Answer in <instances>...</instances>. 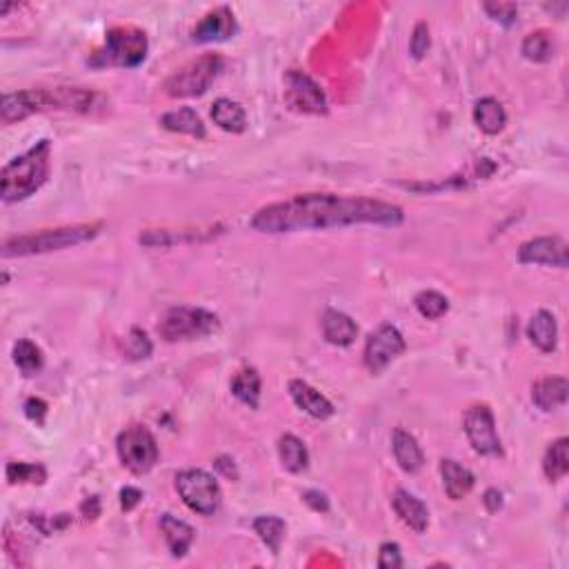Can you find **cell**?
<instances>
[{"label":"cell","instance_id":"13","mask_svg":"<svg viewBox=\"0 0 569 569\" xmlns=\"http://www.w3.org/2000/svg\"><path fill=\"white\" fill-rule=\"evenodd\" d=\"M519 261L529 262V265H552L558 270H565L569 262L567 243L558 236L534 238L520 245Z\"/></svg>","mask_w":569,"mask_h":569},{"label":"cell","instance_id":"7","mask_svg":"<svg viewBox=\"0 0 569 569\" xmlns=\"http://www.w3.org/2000/svg\"><path fill=\"white\" fill-rule=\"evenodd\" d=\"M116 452L123 467L132 474H147L159 463V443L145 425H129L116 438Z\"/></svg>","mask_w":569,"mask_h":569},{"label":"cell","instance_id":"1","mask_svg":"<svg viewBox=\"0 0 569 569\" xmlns=\"http://www.w3.org/2000/svg\"><path fill=\"white\" fill-rule=\"evenodd\" d=\"M403 209L361 196L298 194L258 209L252 227L262 234H289L305 229L347 227V225H399Z\"/></svg>","mask_w":569,"mask_h":569},{"label":"cell","instance_id":"28","mask_svg":"<svg viewBox=\"0 0 569 569\" xmlns=\"http://www.w3.org/2000/svg\"><path fill=\"white\" fill-rule=\"evenodd\" d=\"M232 394L241 403L250 405L252 409L258 408V400H261V376H258V372L253 367H245V370H241L234 376Z\"/></svg>","mask_w":569,"mask_h":569},{"label":"cell","instance_id":"10","mask_svg":"<svg viewBox=\"0 0 569 569\" xmlns=\"http://www.w3.org/2000/svg\"><path fill=\"white\" fill-rule=\"evenodd\" d=\"M467 441L481 456H503V445H500L499 432H496V420L487 405H472L463 418Z\"/></svg>","mask_w":569,"mask_h":569},{"label":"cell","instance_id":"16","mask_svg":"<svg viewBox=\"0 0 569 569\" xmlns=\"http://www.w3.org/2000/svg\"><path fill=\"white\" fill-rule=\"evenodd\" d=\"M391 507H394L396 516L408 525L409 529H414L416 534H423L429 525V511L427 505L420 499H416L414 494H409L408 490H396L394 499H391Z\"/></svg>","mask_w":569,"mask_h":569},{"label":"cell","instance_id":"14","mask_svg":"<svg viewBox=\"0 0 569 569\" xmlns=\"http://www.w3.org/2000/svg\"><path fill=\"white\" fill-rule=\"evenodd\" d=\"M236 18H234L229 7H216L209 14H205L203 21L194 27L191 38L196 42H214V41H227L236 33Z\"/></svg>","mask_w":569,"mask_h":569},{"label":"cell","instance_id":"40","mask_svg":"<svg viewBox=\"0 0 569 569\" xmlns=\"http://www.w3.org/2000/svg\"><path fill=\"white\" fill-rule=\"evenodd\" d=\"M141 500H142V494H141V490H136V487H125V490H121V507L125 511H132L133 507L141 503Z\"/></svg>","mask_w":569,"mask_h":569},{"label":"cell","instance_id":"26","mask_svg":"<svg viewBox=\"0 0 569 569\" xmlns=\"http://www.w3.org/2000/svg\"><path fill=\"white\" fill-rule=\"evenodd\" d=\"M161 125L170 129V132L188 133V136L194 138H205L203 121H200V116L191 107H180L174 109V112H167L165 116L161 118Z\"/></svg>","mask_w":569,"mask_h":569},{"label":"cell","instance_id":"4","mask_svg":"<svg viewBox=\"0 0 569 569\" xmlns=\"http://www.w3.org/2000/svg\"><path fill=\"white\" fill-rule=\"evenodd\" d=\"M100 232V225H69V227H56V229H41L36 234H27V236L7 238L3 243L5 258L12 256H33V253H47L59 252L65 247L80 245L85 241H92L96 234Z\"/></svg>","mask_w":569,"mask_h":569},{"label":"cell","instance_id":"32","mask_svg":"<svg viewBox=\"0 0 569 569\" xmlns=\"http://www.w3.org/2000/svg\"><path fill=\"white\" fill-rule=\"evenodd\" d=\"M414 305H416V309L420 312V317H425L429 320H436V318L445 317V314H447V309H449V300L434 289L420 291V294L414 298Z\"/></svg>","mask_w":569,"mask_h":569},{"label":"cell","instance_id":"19","mask_svg":"<svg viewBox=\"0 0 569 569\" xmlns=\"http://www.w3.org/2000/svg\"><path fill=\"white\" fill-rule=\"evenodd\" d=\"M569 382L561 376H547V379L534 382L532 387V400L537 408L543 411H554L567 403Z\"/></svg>","mask_w":569,"mask_h":569},{"label":"cell","instance_id":"24","mask_svg":"<svg viewBox=\"0 0 569 569\" xmlns=\"http://www.w3.org/2000/svg\"><path fill=\"white\" fill-rule=\"evenodd\" d=\"M474 123L481 132L490 133V136L503 132V127L507 123V114H505L503 105H500L496 98H491V96L481 98L474 107Z\"/></svg>","mask_w":569,"mask_h":569},{"label":"cell","instance_id":"34","mask_svg":"<svg viewBox=\"0 0 569 569\" xmlns=\"http://www.w3.org/2000/svg\"><path fill=\"white\" fill-rule=\"evenodd\" d=\"M429 27L427 23H418V25L414 27V33H411V41H409V51L411 56H414L416 60L423 59L425 54H427L429 50Z\"/></svg>","mask_w":569,"mask_h":569},{"label":"cell","instance_id":"12","mask_svg":"<svg viewBox=\"0 0 569 569\" xmlns=\"http://www.w3.org/2000/svg\"><path fill=\"white\" fill-rule=\"evenodd\" d=\"M285 98L294 109L305 114H325L327 112V98L320 85L312 76L303 74L298 69L287 71L285 76Z\"/></svg>","mask_w":569,"mask_h":569},{"label":"cell","instance_id":"33","mask_svg":"<svg viewBox=\"0 0 569 569\" xmlns=\"http://www.w3.org/2000/svg\"><path fill=\"white\" fill-rule=\"evenodd\" d=\"M7 481L12 485H18V482H32V485H42L47 481V472L42 465H36V463H9L7 470Z\"/></svg>","mask_w":569,"mask_h":569},{"label":"cell","instance_id":"22","mask_svg":"<svg viewBox=\"0 0 569 569\" xmlns=\"http://www.w3.org/2000/svg\"><path fill=\"white\" fill-rule=\"evenodd\" d=\"M528 336H529V341L540 349V352L552 353L558 343L556 318H554L549 312H545V309H540V312L534 314V318L529 320Z\"/></svg>","mask_w":569,"mask_h":569},{"label":"cell","instance_id":"27","mask_svg":"<svg viewBox=\"0 0 569 569\" xmlns=\"http://www.w3.org/2000/svg\"><path fill=\"white\" fill-rule=\"evenodd\" d=\"M520 51H523L525 59L534 60V63H549L554 59V54H556V42H554L549 32L537 30L525 36Z\"/></svg>","mask_w":569,"mask_h":569},{"label":"cell","instance_id":"9","mask_svg":"<svg viewBox=\"0 0 569 569\" xmlns=\"http://www.w3.org/2000/svg\"><path fill=\"white\" fill-rule=\"evenodd\" d=\"M150 42L145 32L136 27H114L105 36V50L100 51L105 63L118 67H138L145 60Z\"/></svg>","mask_w":569,"mask_h":569},{"label":"cell","instance_id":"2","mask_svg":"<svg viewBox=\"0 0 569 569\" xmlns=\"http://www.w3.org/2000/svg\"><path fill=\"white\" fill-rule=\"evenodd\" d=\"M94 92L80 87H56V89H27V92L5 94L0 103V118L5 125L23 121L36 112L47 109H63V112L87 114L94 107Z\"/></svg>","mask_w":569,"mask_h":569},{"label":"cell","instance_id":"8","mask_svg":"<svg viewBox=\"0 0 569 569\" xmlns=\"http://www.w3.org/2000/svg\"><path fill=\"white\" fill-rule=\"evenodd\" d=\"M176 491L191 511L214 516L221 507V487L216 478L203 470H185L176 474Z\"/></svg>","mask_w":569,"mask_h":569},{"label":"cell","instance_id":"18","mask_svg":"<svg viewBox=\"0 0 569 569\" xmlns=\"http://www.w3.org/2000/svg\"><path fill=\"white\" fill-rule=\"evenodd\" d=\"M323 336L325 341L336 347H349L358 336V327L347 314L338 309H327L323 314Z\"/></svg>","mask_w":569,"mask_h":569},{"label":"cell","instance_id":"30","mask_svg":"<svg viewBox=\"0 0 569 569\" xmlns=\"http://www.w3.org/2000/svg\"><path fill=\"white\" fill-rule=\"evenodd\" d=\"M285 520L283 519H276V516H258L253 520V532L258 534V538L267 545L271 554H279L280 552V545H283L285 538Z\"/></svg>","mask_w":569,"mask_h":569},{"label":"cell","instance_id":"15","mask_svg":"<svg viewBox=\"0 0 569 569\" xmlns=\"http://www.w3.org/2000/svg\"><path fill=\"white\" fill-rule=\"evenodd\" d=\"M289 396L291 400H294L296 405H298L300 409L305 411V414H309L312 418H318V420H327L334 416V405L329 403L327 399H325L323 394H320L318 390H314L309 382L305 381H291L289 382Z\"/></svg>","mask_w":569,"mask_h":569},{"label":"cell","instance_id":"3","mask_svg":"<svg viewBox=\"0 0 569 569\" xmlns=\"http://www.w3.org/2000/svg\"><path fill=\"white\" fill-rule=\"evenodd\" d=\"M51 170V142L41 141L3 167L0 194L5 203H16L36 194L45 185Z\"/></svg>","mask_w":569,"mask_h":569},{"label":"cell","instance_id":"37","mask_svg":"<svg viewBox=\"0 0 569 569\" xmlns=\"http://www.w3.org/2000/svg\"><path fill=\"white\" fill-rule=\"evenodd\" d=\"M403 565V556H400V547L396 543H382L379 552V567L382 569H396Z\"/></svg>","mask_w":569,"mask_h":569},{"label":"cell","instance_id":"21","mask_svg":"<svg viewBox=\"0 0 569 569\" xmlns=\"http://www.w3.org/2000/svg\"><path fill=\"white\" fill-rule=\"evenodd\" d=\"M441 476H443L445 491H447V496L452 500L465 499L476 482L474 474H472L467 467H463L461 463L452 461V458H447V461L441 463Z\"/></svg>","mask_w":569,"mask_h":569},{"label":"cell","instance_id":"5","mask_svg":"<svg viewBox=\"0 0 569 569\" xmlns=\"http://www.w3.org/2000/svg\"><path fill=\"white\" fill-rule=\"evenodd\" d=\"M223 69V59L218 54H205L200 59L191 60L180 67L176 74H171L165 83V92L171 98H191V96H203L212 87Z\"/></svg>","mask_w":569,"mask_h":569},{"label":"cell","instance_id":"38","mask_svg":"<svg viewBox=\"0 0 569 569\" xmlns=\"http://www.w3.org/2000/svg\"><path fill=\"white\" fill-rule=\"evenodd\" d=\"M25 414L27 418L33 420V423L42 425V420H45L47 416V403L42 399H30L25 403Z\"/></svg>","mask_w":569,"mask_h":569},{"label":"cell","instance_id":"41","mask_svg":"<svg viewBox=\"0 0 569 569\" xmlns=\"http://www.w3.org/2000/svg\"><path fill=\"white\" fill-rule=\"evenodd\" d=\"M482 503H485L487 511H490V514H496V511L503 509V494H500L499 490H494V487H491V490H487L485 496H482Z\"/></svg>","mask_w":569,"mask_h":569},{"label":"cell","instance_id":"20","mask_svg":"<svg viewBox=\"0 0 569 569\" xmlns=\"http://www.w3.org/2000/svg\"><path fill=\"white\" fill-rule=\"evenodd\" d=\"M161 529H162V537H165L167 547H170L171 556L180 558L189 552L191 543H194L196 532L191 525L185 523V520L176 519V516L165 514L161 519Z\"/></svg>","mask_w":569,"mask_h":569},{"label":"cell","instance_id":"11","mask_svg":"<svg viewBox=\"0 0 569 569\" xmlns=\"http://www.w3.org/2000/svg\"><path fill=\"white\" fill-rule=\"evenodd\" d=\"M405 352V338L394 325H381L376 332L370 334L365 343V367L372 374H381L394 358H399Z\"/></svg>","mask_w":569,"mask_h":569},{"label":"cell","instance_id":"35","mask_svg":"<svg viewBox=\"0 0 569 569\" xmlns=\"http://www.w3.org/2000/svg\"><path fill=\"white\" fill-rule=\"evenodd\" d=\"M127 353L132 358H147L151 353V343L142 329H132V332H129Z\"/></svg>","mask_w":569,"mask_h":569},{"label":"cell","instance_id":"39","mask_svg":"<svg viewBox=\"0 0 569 569\" xmlns=\"http://www.w3.org/2000/svg\"><path fill=\"white\" fill-rule=\"evenodd\" d=\"M303 500H305V503H307L309 507H312L314 511H329V500H327V496L323 494V491H317V490L305 491Z\"/></svg>","mask_w":569,"mask_h":569},{"label":"cell","instance_id":"29","mask_svg":"<svg viewBox=\"0 0 569 569\" xmlns=\"http://www.w3.org/2000/svg\"><path fill=\"white\" fill-rule=\"evenodd\" d=\"M543 470L549 481H561L569 472V441L567 438H558L547 447L543 458Z\"/></svg>","mask_w":569,"mask_h":569},{"label":"cell","instance_id":"25","mask_svg":"<svg viewBox=\"0 0 569 569\" xmlns=\"http://www.w3.org/2000/svg\"><path fill=\"white\" fill-rule=\"evenodd\" d=\"M279 456L285 470L291 472V474H298V472L307 470V465H309L307 447H305V443L300 441V438H296L294 434H285V436H280Z\"/></svg>","mask_w":569,"mask_h":569},{"label":"cell","instance_id":"17","mask_svg":"<svg viewBox=\"0 0 569 569\" xmlns=\"http://www.w3.org/2000/svg\"><path fill=\"white\" fill-rule=\"evenodd\" d=\"M391 449H394L396 463L400 465V470L408 472V474H416L425 465L423 449H420L418 441L409 432H405V429H394Z\"/></svg>","mask_w":569,"mask_h":569},{"label":"cell","instance_id":"31","mask_svg":"<svg viewBox=\"0 0 569 569\" xmlns=\"http://www.w3.org/2000/svg\"><path fill=\"white\" fill-rule=\"evenodd\" d=\"M12 356H14V363H16L18 370H21L25 376L38 374V372L42 370V363H45L41 347L33 345L32 341H25V338L14 345Z\"/></svg>","mask_w":569,"mask_h":569},{"label":"cell","instance_id":"6","mask_svg":"<svg viewBox=\"0 0 569 569\" xmlns=\"http://www.w3.org/2000/svg\"><path fill=\"white\" fill-rule=\"evenodd\" d=\"M218 327L216 314L200 307H171L159 323V336L167 343L194 341L212 334Z\"/></svg>","mask_w":569,"mask_h":569},{"label":"cell","instance_id":"23","mask_svg":"<svg viewBox=\"0 0 569 569\" xmlns=\"http://www.w3.org/2000/svg\"><path fill=\"white\" fill-rule=\"evenodd\" d=\"M212 121L229 133H243L247 127L245 109L232 98H218L212 105Z\"/></svg>","mask_w":569,"mask_h":569},{"label":"cell","instance_id":"36","mask_svg":"<svg viewBox=\"0 0 569 569\" xmlns=\"http://www.w3.org/2000/svg\"><path fill=\"white\" fill-rule=\"evenodd\" d=\"M485 12L503 25H511L519 16V7L514 3H485Z\"/></svg>","mask_w":569,"mask_h":569}]
</instances>
